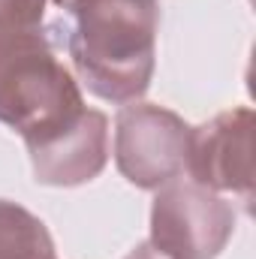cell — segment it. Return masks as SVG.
<instances>
[{"instance_id":"obj_1","label":"cell","mask_w":256,"mask_h":259,"mask_svg":"<svg viewBox=\"0 0 256 259\" xmlns=\"http://www.w3.org/2000/svg\"><path fill=\"white\" fill-rule=\"evenodd\" d=\"M72 18L66 49L81 84L106 103L139 100L157 66V0H88Z\"/></svg>"},{"instance_id":"obj_2","label":"cell","mask_w":256,"mask_h":259,"mask_svg":"<svg viewBox=\"0 0 256 259\" xmlns=\"http://www.w3.org/2000/svg\"><path fill=\"white\" fill-rule=\"evenodd\" d=\"M84 109L75 75L42 30L0 36V124L33 145L69 127Z\"/></svg>"},{"instance_id":"obj_3","label":"cell","mask_w":256,"mask_h":259,"mask_svg":"<svg viewBox=\"0 0 256 259\" xmlns=\"http://www.w3.org/2000/svg\"><path fill=\"white\" fill-rule=\"evenodd\" d=\"M235 232V208L190 178L157 187L148 244L166 259H217Z\"/></svg>"},{"instance_id":"obj_4","label":"cell","mask_w":256,"mask_h":259,"mask_svg":"<svg viewBox=\"0 0 256 259\" xmlns=\"http://www.w3.org/2000/svg\"><path fill=\"white\" fill-rule=\"evenodd\" d=\"M190 127L157 103H124L115 118V166L139 190H157L181 178L187 166Z\"/></svg>"},{"instance_id":"obj_5","label":"cell","mask_w":256,"mask_h":259,"mask_svg":"<svg viewBox=\"0 0 256 259\" xmlns=\"http://www.w3.org/2000/svg\"><path fill=\"white\" fill-rule=\"evenodd\" d=\"M253 109L238 106L190 127L187 172L190 181L214 190L235 193L250 202L253 196Z\"/></svg>"},{"instance_id":"obj_6","label":"cell","mask_w":256,"mask_h":259,"mask_svg":"<svg viewBox=\"0 0 256 259\" xmlns=\"http://www.w3.org/2000/svg\"><path fill=\"white\" fill-rule=\"evenodd\" d=\"M33 178L46 187H81L109 163V118L84 109L69 127L27 145Z\"/></svg>"},{"instance_id":"obj_7","label":"cell","mask_w":256,"mask_h":259,"mask_svg":"<svg viewBox=\"0 0 256 259\" xmlns=\"http://www.w3.org/2000/svg\"><path fill=\"white\" fill-rule=\"evenodd\" d=\"M0 259H58L46 223L9 199H0Z\"/></svg>"},{"instance_id":"obj_8","label":"cell","mask_w":256,"mask_h":259,"mask_svg":"<svg viewBox=\"0 0 256 259\" xmlns=\"http://www.w3.org/2000/svg\"><path fill=\"white\" fill-rule=\"evenodd\" d=\"M49 0H0V36L42 30Z\"/></svg>"},{"instance_id":"obj_9","label":"cell","mask_w":256,"mask_h":259,"mask_svg":"<svg viewBox=\"0 0 256 259\" xmlns=\"http://www.w3.org/2000/svg\"><path fill=\"white\" fill-rule=\"evenodd\" d=\"M124 259H166V256H163V253H157L148 241H142V244H136V247H133Z\"/></svg>"},{"instance_id":"obj_10","label":"cell","mask_w":256,"mask_h":259,"mask_svg":"<svg viewBox=\"0 0 256 259\" xmlns=\"http://www.w3.org/2000/svg\"><path fill=\"white\" fill-rule=\"evenodd\" d=\"M52 3H55L58 9H64V12H69V15H75V12H78V9H81V6H84L88 0H52Z\"/></svg>"}]
</instances>
